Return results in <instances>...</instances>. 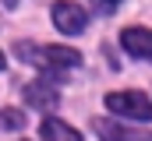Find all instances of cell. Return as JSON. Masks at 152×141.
<instances>
[{
    "label": "cell",
    "mask_w": 152,
    "mask_h": 141,
    "mask_svg": "<svg viewBox=\"0 0 152 141\" xmlns=\"http://www.w3.org/2000/svg\"><path fill=\"white\" fill-rule=\"evenodd\" d=\"M0 67H4V53H0Z\"/></svg>",
    "instance_id": "10"
},
{
    "label": "cell",
    "mask_w": 152,
    "mask_h": 141,
    "mask_svg": "<svg viewBox=\"0 0 152 141\" xmlns=\"http://www.w3.org/2000/svg\"><path fill=\"white\" fill-rule=\"evenodd\" d=\"M120 46L138 60H152V28H124Z\"/></svg>",
    "instance_id": "4"
},
{
    "label": "cell",
    "mask_w": 152,
    "mask_h": 141,
    "mask_svg": "<svg viewBox=\"0 0 152 141\" xmlns=\"http://www.w3.org/2000/svg\"><path fill=\"white\" fill-rule=\"evenodd\" d=\"M53 25L64 35H78L88 25V14H85L78 4H71V0H57V4H53Z\"/></svg>",
    "instance_id": "3"
},
{
    "label": "cell",
    "mask_w": 152,
    "mask_h": 141,
    "mask_svg": "<svg viewBox=\"0 0 152 141\" xmlns=\"http://www.w3.org/2000/svg\"><path fill=\"white\" fill-rule=\"evenodd\" d=\"M106 109L117 116H131V120H152V102L142 92H110Z\"/></svg>",
    "instance_id": "2"
},
{
    "label": "cell",
    "mask_w": 152,
    "mask_h": 141,
    "mask_svg": "<svg viewBox=\"0 0 152 141\" xmlns=\"http://www.w3.org/2000/svg\"><path fill=\"white\" fill-rule=\"evenodd\" d=\"M14 53L28 64H36L42 70H67V67H78L81 64V53L78 49H67V46H28V42H18Z\"/></svg>",
    "instance_id": "1"
},
{
    "label": "cell",
    "mask_w": 152,
    "mask_h": 141,
    "mask_svg": "<svg viewBox=\"0 0 152 141\" xmlns=\"http://www.w3.org/2000/svg\"><path fill=\"white\" fill-rule=\"evenodd\" d=\"M42 141H81V134H78L71 124H64V120H42Z\"/></svg>",
    "instance_id": "7"
},
{
    "label": "cell",
    "mask_w": 152,
    "mask_h": 141,
    "mask_svg": "<svg viewBox=\"0 0 152 141\" xmlns=\"http://www.w3.org/2000/svg\"><path fill=\"white\" fill-rule=\"evenodd\" d=\"M103 4H106V11H113V7L120 4V0H103Z\"/></svg>",
    "instance_id": "9"
},
{
    "label": "cell",
    "mask_w": 152,
    "mask_h": 141,
    "mask_svg": "<svg viewBox=\"0 0 152 141\" xmlns=\"http://www.w3.org/2000/svg\"><path fill=\"white\" fill-rule=\"evenodd\" d=\"M0 127L4 131H21L25 127V113L21 109H0Z\"/></svg>",
    "instance_id": "8"
},
{
    "label": "cell",
    "mask_w": 152,
    "mask_h": 141,
    "mask_svg": "<svg viewBox=\"0 0 152 141\" xmlns=\"http://www.w3.org/2000/svg\"><path fill=\"white\" fill-rule=\"evenodd\" d=\"M57 88H50L46 81H32V85H25V102L36 106V109H50V106H57Z\"/></svg>",
    "instance_id": "6"
},
{
    "label": "cell",
    "mask_w": 152,
    "mask_h": 141,
    "mask_svg": "<svg viewBox=\"0 0 152 141\" xmlns=\"http://www.w3.org/2000/svg\"><path fill=\"white\" fill-rule=\"evenodd\" d=\"M92 127L103 141H152L149 131H127V127H117V124H106V120H96Z\"/></svg>",
    "instance_id": "5"
}]
</instances>
